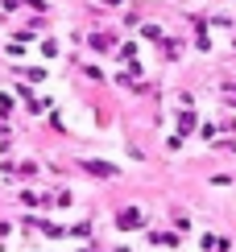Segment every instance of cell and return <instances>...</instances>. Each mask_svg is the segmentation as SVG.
I'll return each mask as SVG.
<instances>
[{"mask_svg": "<svg viewBox=\"0 0 236 252\" xmlns=\"http://www.w3.org/2000/svg\"><path fill=\"white\" fill-rule=\"evenodd\" d=\"M141 211H137V207H128V211H120V215H116V227H124V232H128V227H141Z\"/></svg>", "mask_w": 236, "mask_h": 252, "instance_id": "cell-1", "label": "cell"}, {"mask_svg": "<svg viewBox=\"0 0 236 252\" xmlns=\"http://www.w3.org/2000/svg\"><path fill=\"white\" fill-rule=\"evenodd\" d=\"M83 170L95 174V178H112V174H116V165H108V161H83Z\"/></svg>", "mask_w": 236, "mask_h": 252, "instance_id": "cell-2", "label": "cell"}, {"mask_svg": "<svg viewBox=\"0 0 236 252\" xmlns=\"http://www.w3.org/2000/svg\"><path fill=\"white\" fill-rule=\"evenodd\" d=\"M203 248L207 252H228V244H224L220 236H203Z\"/></svg>", "mask_w": 236, "mask_h": 252, "instance_id": "cell-3", "label": "cell"}, {"mask_svg": "<svg viewBox=\"0 0 236 252\" xmlns=\"http://www.w3.org/2000/svg\"><path fill=\"white\" fill-rule=\"evenodd\" d=\"M191 128H195V112H182V116H178V136L191 132Z\"/></svg>", "mask_w": 236, "mask_h": 252, "instance_id": "cell-4", "label": "cell"}, {"mask_svg": "<svg viewBox=\"0 0 236 252\" xmlns=\"http://www.w3.org/2000/svg\"><path fill=\"white\" fill-rule=\"evenodd\" d=\"M154 244H166V248H174V244H178V236H170V232H162V236H154Z\"/></svg>", "mask_w": 236, "mask_h": 252, "instance_id": "cell-5", "label": "cell"}]
</instances>
